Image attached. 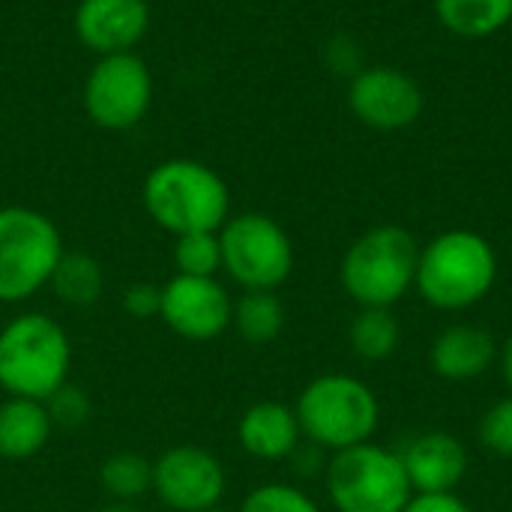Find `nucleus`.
I'll return each instance as SVG.
<instances>
[{
    "label": "nucleus",
    "mask_w": 512,
    "mask_h": 512,
    "mask_svg": "<svg viewBox=\"0 0 512 512\" xmlns=\"http://www.w3.org/2000/svg\"><path fill=\"white\" fill-rule=\"evenodd\" d=\"M147 216L168 234L219 231L231 216L228 183L198 159L159 162L141 189Z\"/></svg>",
    "instance_id": "obj_1"
},
{
    "label": "nucleus",
    "mask_w": 512,
    "mask_h": 512,
    "mask_svg": "<svg viewBox=\"0 0 512 512\" xmlns=\"http://www.w3.org/2000/svg\"><path fill=\"white\" fill-rule=\"evenodd\" d=\"M72 339L45 312H21L0 327V390L45 402L69 381Z\"/></svg>",
    "instance_id": "obj_2"
},
{
    "label": "nucleus",
    "mask_w": 512,
    "mask_h": 512,
    "mask_svg": "<svg viewBox=\"0 0 512 512\" xmlns=\"http://www.w3.org/2000/svg\"><path fill=\"white\" fill-rule=\"evenodd\" d=\"M498 279V255L477 231H444L420 249L414 288L441 312H462L486 300Z\"/></svg>",
    "instance_id": "obj_3"
},
{
    "label": "nucleus",
    "mask_w": 512,
    "mask_h": 512,
    "mask_svg": "<svg viewBox=\"0 0 512 512\" xmlns=\"http://www.w3.org/2000/svg\"><path fill=\"white\" fill-rule=\"evenodd\" d=\"M420 246L402 225H375L342 255L339 279L360 309H393L417 279Z\"/></svg>",
    "instance_id": "obj_4"
},
{
    "label": "nucleus",
    "mask_w": 512,
    "mask_h": 512,
    "mask_svg": "<svg viewBox=\"0 0 512 512\" xmlns=\"http://www.w3.org/2000/svg\"><path fill=\"white\" fill-rule=\"evenodd\" d=\"M294 414L303 438L327 453L372 441L381 423V405L372 387L339 372L309 381L297 396Z\"/></svg>",
    "instance_id": "obj_5"
},
{
    "label": "nucleus",
    "mask_w": 512,
    "mask_h": 512,
    "mask_svg": "<svg viewBox=\"0 0 512 512\" xmlns=\"http://www.w3.org/2000/svg\"><path fill=\"white\" fill-rule=\"evenodd\" d=\"M63 252V237L45 213L0 207V303L18 306L48 288Z\"/></svg>",
    "instance_id": "obj_6"
},
{
    "label": "nucleus",
    "mask_w": 512,
    "mask_h": 512,
    "mask_svg": "<svg viewBox=\"0 0 512 512\" xmlns=\"http://www.w3.org/2000/svg\"><path fill=\"white\" fill-rule=\"evenodd\" d=\"M324 483L336 512H402L414 495L399 453L372 441L333 453Z\"/></svg>",
    "instance_id": "obj_7"
},
{
    "label": "nucleus",
    "mask_w": 512,
    "mask_h": 512,
    "mask_svg": "<svg viewBox=\"0 0 512 512\" xmlns=\"http://www.w3.org/2000/svg\"><path fill=\"white\" fill-rule=\"evenodd\" d=\"M222 270L243 291H276L294 270L288 231L264 213L228 216L219 228Z\"/></svg>",
    "instance_id": "obj_8"
},
{
    "label": "nucleus",
    "mask_w": 512,
    "mask_h": 512,
    "mask_svg": "<svg viewBox=\"0 0 512 512\" xmlns=\"http://www.w3.org/2000/svg\"><path fill=\"white\" fill-rule=\"evenodd\" d=\"M153 102V75L147 63L132 54H105L84 81L87 117L111 132L138 126Z\"/></svg>",
    "instance_id": "obj_9"
},
{
    "label": "nucleus",
    "mask_w": 512,
    "mask_h": 512,
    "mask_svg": "<svg viewBox=\"0 0 512 512\" xmlns=\"http://www.w3.org/2000/svg\"><path fill=\"white\" fill-rule=\"evenodd\" d=\"M228 489L225 465L216 453L177 444L153 462V495L171 512H207L222 504Z\"/></svg>",
    "instance_id": "obj_10"
},
{
    "label": "nucleus",
    "mask_w": 512,
    "mask_h": 512,
    "mask_svg": "<svg viewBox=\"0 0 512 512\" xmlns=\"http://www.w3.org/2000/svg\"><path fill=\"white\" fill-rule=\"evenodd\" d=\"M234 300L216 276H171L162 285L159 318L186 342H213L231 327Z\"/></svg>",
    "instance_id": "obj_11"
},
{
    "label": "nucleus",
    "mask_w": 512,
    "mask_h": 512,
    "mask_svg": "<svg viewBox=\"0 0 512 512\" xmlns=\"http://www.w3.org/2000/svg\"><path fill=\"white\" fill-rule=\"evenodd\" d=\"M348 105L363 126L396 132L408 129L423 114L420 84L393 66H369L354 72L348 87Z\"/></svg>",
    "instance_id": "obj_12"
},
{
    "label": "nucleus",
    "mask_w": 512,
    "mask_h": 512,
    "mask_svg": "<svg viewBox=\"0 0 512 512\" xmlns=\"http://www.w3.org/2000/svg\"><path fill=\"white\" fill-rule=\"evenodd\" d=\"M150 27L147 0H81L75 9V33L84 48L105 54L132 51Z\"/></svg>",
    "instance_id": "obj_13"
},
{
    "label": "nucleus",
    "mask_w": 512,
    "mask_h": 512,
    "mask_svg": "<svg viewBox=\"0 0 512 512\" xmlns=\"http://www.w3.org/2000/svg\"><path fill=\"white\" fill-rule=\"evenodd\" d=\"M414 495L423 492H456L468 477V450L450 432L414 435L402 450H396Z\"/></svg>",
    "instance_id": "obj_14"
},
{
    "label": "nucleus",
    "mask_w": 512,
    "mask_h": 512,
    "mask_svg": "<svg viewBox=\"0 0 512 512\" xmlns=\"http://www.w3.org/2000/svg\"><path fill=\"white\" fill-rule=\"evenodd\" d=\"M498 360V342L477 324H453L441 330L429 348V366L444 381L483 378Z\"/></svg>",
    "instance_id": "obj_15"
},
{
    "label": "nucleus",
    "mask_w": 512,
    "mask_h": 512,
    "mask_svg": "<svg viewBox=\"0 0 512 512\" xmlns=\"http://www.w3.org/2000/svg\"><path fill=\"white\" fill-rule=\"evenodd\" d=\"M237 441L258 462H285L300 447L303 432L294 408L282 402H255L237 423Z\"/></svg>",
    "instance_id": "obj_16"
},
{
    "label": "nucleus",
    "mask_w": 512,
    "mask_h": 512,
    "mask_svg": "<svg viewBox=\"0 0 512 512\" xmlns=\"http://www.w3.org/2000/svg\"><path fill=\"white\" fill-rule=\"evenodd\" d=\"M54 423L45 411V402L6 396L0 402V459L27 462L39 456L51 441Z\"/></svg>",
    "instance_id": "obj_17"
},
{
    "label": "nucleus",
    "mask_w": 512,
    "mask_h": 512,
    "mask_svg": "<svg viewBox=\"0 0 512 512\" xmlns=\"http://www.w3.org/2000/svg\"><path fill=\"white\" fill-rule=\"evenodd\" d=\"M441 27L465 39H486L512 21V0H435Z\"/></svg>",
    "instance_id": "obj_18"
},
{
    "label": "nucleus",
    "mask_w": 512,
    "mask_h": 512,
    "mask_svg": "<svg viewBox=\"0 0 512 512\" xmlns=\"http://www.w3.org/2000/svg\"><path fill=\"white\" fill-rule=\"evenodd\" d=\"M48 288L54 291V297L60 303H66L72 309H87L105 291L102 264L87 252H63L57 267H54Z\"/></svg>",
    "instance_id": "obj_19"
},
{
    "label": "nucleus",
    "mask_w": 512,
    "mask_h": 512,
    "mask_svg": "<svg viewBox=\"0 0 512 512\" xmlns=\"http://www.w3.org/2000/svg\"><path fill=\"white\" fill-rule=\"evenodd\" d=\"M231 327L249 345H270L285 330V306L276 291H243V297L234 300Z\"/></svg>",
    "instance_id": "obj_20"
},
{
    "label": "nucleus",
    "mask_w": 512,
    "mask_h": 512,
    "mask_svg": "<svg viewBox=\"0 0 512 512\" xmlns=\"http://www.w3.org/2000/svg\"><path fill=\"white\" fill-rule=\"evenodd\" d=\"M351 351L366 363H381L399 351L402 327L390 309H360L348 327Z\"/></svg>",
    "instance_id": "obj_21"
},
{
    "label": "nucleus",
    "mask_w": 512,
    "mask_h": 512,
    "mask_svg": "<svg viewBox=\"0 0 512 512\" xmlns=\"http://www.w3.org/2000/svg\"><path fill=\"white\" fill-rule=\"evenodd\" d=\"M99 483L108 501H132L144 498L153 489V462L141 453H111L99 465Z\"/></svg>",
    "instance_id": "obj_22"
},
{
    "label": "nucleus",
    "mask_w": 512,
    "mask_h": 512,
    "mask_svg": "<svg viewBox=\"0 0 512 512\" xmlns=\"http://www.w3.org/2000/svg\"><path fill=\"white\" fill-rule=\"evenodd\" d=\"M174 267L180 276H216L222 270L219 231H195L177 237Z\"/></svg>",
    "instance_id": "obj_23"
},
{
    "label": "nucleus",
    "mask_w": 512,
    "mask_h": 512,
    "mask_svg": "<svg viewBox=\"0 0 512 512\" xmlns=\"http://www.w3.org/2000/svg\"><path fill=\"white\" fill-rule=\"evenodd\" d=\"M240 512H321V507L291 483H264L243 498Z\"/></svg>",
    "instance_id": "obj_24"
},
{
    "label": "nucleus",
    "mask_w": 512,
    "mask_h": 512,
    "mask_svg": "<svg viewBox=\"0 0 512 512\" xmlns=\"http://www.w3.org/2000/svg\"><path fill=\"white\" fill-rule=\"evenodd\" d=\"M45 411H48L54 429H81L93 414V402L84 387L66 381L57 393H51L45 399Z\"/></svg>",
    "instance_id": "obj_25"
},
{
    "label": "nucleus",
    "mask_w": 512,
    "mask_h": 512,
    "mask_svg": "<svg viewBox=\"0 0 512 512\" xmlns=\"http://www.w3.org/2000/svg\"><path fill=\"white\" fill-rule=\"evenodd\" d=\"M477 435H480V444L495 453V456H504V459H512V393L507 399L495 402L480 426H477Z\"/></svg>",
    "instance_id": "obj_26"
},
{
    "label": "nucleus",
    "mask_w": 512,
    "mask_h": 512,
    "mask_svg": "<svg viewBox=\"0 0 512 512\" xmlns=\"http://www.w3.org/2000/svg\"><path fill=\"white\" fill-rule=\"evenodd\" d=\"M159 306H162V288L150 282H135L123 291V309L138 321L159 318Z\"/></svg>",
    "instance_id": "obj_27"
},
{
    "label": "nucleus",
    "mask_w": 512,
    "mask_h": 512,
    "mask_svg": "<svg viewBox=\"0 0 512 512\" xmlns=\"http://www.w3.org/2000/svg\"><path fill=\"white\" fill-rule=\"evenodd\" d=\"M402 512H474L456 492H423L411 495Z\"/></svg>",
    "instance_id": "obj_28"
},
{
    "label": "nucleus",
    "mask_w": 512,
    "mask_h": 512,
    "mask_svg": "<svg viewBox=\"0 0 512 512\" xmlns=\"http://www.w3.org/2000/svg\"><path fill=\"white\" fill-rule=\"evenodd\" d=\"M324 453L327 450H321V447H315L312 441H300V447L291 453V465H294V471L300 474V477H318V474H324L327 471V462H324Z\"/></svg>",
    "instance_id": "obj_29"
},
{
    "label": "nucleus",
    "mask_w": 512,
    "mask_h": 512,
    "mask_svg": "<svg viewBox=\"0 0 512 512\" xmlns=\"http://www.w3.org/2000/svg\"><path fill=\"white\" fill-rule=\"evenodd\" d=\"M498 360H501V375H504V381H507L512 393V333L507 336V342L498 348Z\"/></svg>",
    "instance_id": "obj_30"
},
{
    "label": "nucleus",
    "mask_w": 512,
    "mask_h": 512,
    "mask_svg": "<svg viewBox=\"0 0 512 512\" xmlns=\"http://www.w3.org/2000/svg\"><path fill=\"white\" fill-rule=\"evenodd\" d=\"M99 512H141V507L132 504V501H108Z\"/></svg>",
    "instance_id": "obj_31"
},
{
    "label": "nucleus",
    "mask_w": 512,
    "mask_h": 512,
    "mask_svg": "<svg viewBox=\"0 0 512 512\" xmlns=\"http://www.w3.org/2000/svg\"><path fill=\"white\" fill-rule=\"evenodd\" d=\"M207 512H231V510H225V507L219 504V507H213V510H207Z\"/></svg>",
    "instance_id": "obj_32"
}]
</instances>
